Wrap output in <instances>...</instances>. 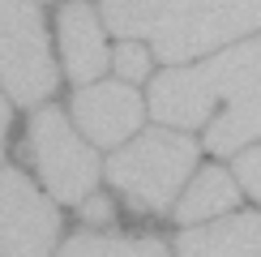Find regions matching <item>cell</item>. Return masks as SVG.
Here are the masks:
<instances>
[{
	"instance_id": "8fae6325",
	"label": "cell",
	"mask_w": 261,
	"mask_h": 257,
	"mask_svg": "<svg viewBox=\"0 0 261 257\" xmlns=\"http://www.w3.org/2000/svg\"><path fill=\"white\" fill-rule=\"evenodd\" d=\"M257 137H261V94H244V99L223 103V112L205 128V146L214 155H236Z\"/></svg>"
},
{
	"instance_id": "8992f818",
	"label": "cell",
	"mask_w": 261,
	"mask_h": 257,
	"mask_svg": "<svg viewBox=\"0 0 261 257\" xmlns=\"http://www.w3.org/2000/svg\"><path fill=\"white\" fill-rule=\"evenodd\" d=\"M60 214L21 171H0V257H51Z\"/></svg>"
},
{
	"instance_id": "30bf717a",
	"label": "cell",
	"mask_w": 261,
	"mask_h": 257,
	"mask_svg": "<svg viewBox=\"0 0 261 257\" xmlns=\"http://www.w3.org/2000/svg\"><path fill=\"white\" fill-rule=\"evenodd\" d=\"M236 201H240V185L231 180V171L205 167V171H197V180H189V189L180 193L176 219L184 227H193V223H205V219H214V214H227Z\"/></svg>"
},
{
	"instance_id": "6da1fadb",
	"label": "cell",
	"mask_w": 261,
	"mask_h": 257,
	"mask_svg": "<svg viewBox=\"0 0 261 257\" xmlns=\"http://www.w3.org/2000/svg\"><path fill=\"white\" fill-rule=\"evenodd\" d=\"M99 17L120 39H146L167 64L205 56L261 26V0H103Z\"/></svg>"
},
{
	"instance_id": "5b68a950",
	"label": "cell",
	"mask_w": 261,
	"mask_h": 257,
	"mask_svg": "<svg viewBox=\"0 0 261 257\" xmlns=\"http://www.w3.org/2000/svg\"><path fill=\"white\" fill-rule=\"evenodd\" d=\"M26 150H30V159H35L47 193L60 206L86 201V193H94V180H99L94 150L77 137V128L69 124V116H64L60 107H43L35 120H30Z\"/></svg>"
},
{
	"instance_id": "9a60e30c",
	"label": "cell",
	"mask_w": 261,
	"mask_h": 257,
	"mask_svg": "<svg viewBox=\"0 0 261 257\" xmlns=\"http://www.w3.org/2000/svg\"><path fill=\"white\" fill-rule=\"evenodd\" d=\"M82 214H86V223H94V227H107V223L116 219L112 201H107V197H99V193H94V197H86V201H82Z\"/></svg>"
},
{
	"instance_id": "9c48e42d",
	"label": "cell",
	"mask_w": 261,
	"mask_h": 257,
	"mask_svg": "<svg viewBox=\"0 0 261 257\" xmlns=\"http://www.w3.org/2000/svg\"><path fill=\"white\" fill-rule=\"evenodd\" d=\"M176 257H261V214H231L180 232Z\"/></svg>"
},
{
	"instance_id": "3957f363",
	"label": "cell",
	"mask_w": 261,
	"mask_h": 257,
	"mask_svg": "<svg viewBox=\"0 0 261 257\" xmlns=\"http://www.w3.org/2000/svg\"><path fill=\"white\" fill-rule=\"evenodd\" d=\"M197 167V142L176 133V128H154V133L133 137L124 150L107 159V180L146 210H171L176 197L189 185Z\"/></svg>"
},
{
	"instance_id": "277c9868",
	"label": "cell",
	"mask_w": 261,
	"mask_h": 257,
	"mask_svg": "<svg viewBox=\"0 0 261 257\" xmlns=\"http://www.w3.org/2000/svg\"><path fill=\"white\" fill-rule=\"evenodd\" d=\"M0 90H9L21 107L43 103L56 90L43 17L30 0H0Z\"/></svg>"
},
{
	"instance_id": "2e32d148",
	"label": "cell",
	"mask_w": 261,
	"mask_h": 257,
	"mask_svg": "<svg viewBox=\"0 0 261 257\" xmlns=\"http://www.w3.org/2000/svg\"><path fill=\"white\" fill-rule=\"evenodd\" d=\"M5 137H9V103L0 94V159H5Z\"/></svg>"
},
{
	"instance_id": "ba28073f",
	"label": "cell",
	"mask_w": 261,
	"mask_h": 257,
	"mask_svg": "<svg viewBox=\"0 0 261 257\" xmlns=\"http://www.w3.org/2000/svg\"><path fill=\"white\" fill-rule=\"evenodd\" d=\"M60 56H64V73L73 82H99V73L107 69L112 52L103 47V17L94 13V5L73 0L60 9Z\"/></svg>"
},
{
	"instance_id": "52a82bcc",
	"label": "cell",
	"mask_w": 261,
	"mask_h": 257,
	"mask_svg": "<svg viewBox=\"0 0 261 257\" xmlns=\"http://www.w3.org/2000/svg\"><path fill=\"white\" fill-rule=\"evenodd\" d=\"M141 107L133 82H86L73 94V120L94 146H120L128 133H137Z\"/></svg>"
},
{
	"instance_id": "4fadbf2b",
	"label": "cell",
	"mask_w": 261,
	"mask_h": 257,
	"mask_svg": "<svg viewBox=\"0 0 261 257\" xmlns=\"http://www.w3.org/2000/svg\"><path fill=\"white\" fill-rule=\"evenodd\" d=\"M112 64H116V73H120V82H141L150 73V52L141 47V43L124 39L120 47L112 52Z\"/></svg>"
},
{
	"instance_id": "5bb4252c",
	"label": "cell",
	"mask_w": 261,
	"mask_h": 257,
	"mask_svg": "<svg viewBox=\"0 0 261 257\" xmlns=\"http://www.w3.org/2000/svg\"><path fill=\"white\" fill-rule=\"evenodd\" d=\"M236 180H240V185H244V189L261 201V146L244 150V155L236 159Z\"/></svg>"
},
{
	"instance_id": "7a4b0ae2",
	"label": "cell",
	"mask_w": 261,
	"mask_h": 257,
	"mask_svg": "<svg viewBox=\"0 0 261 257\" xmlns=\"http://www.w3.org/2000/svg\"><path fill=\"white\" fill-rule=\"evenodd\" d=\"M261 94V39L231 47L197 69H167L150 90V112L163 124H205L219 103Z\"/></svg>"
},
{
	"instance_id": "7c38bea8",
	"label": "cell",
	"mask_w": 261,
	"mask_h": 257,
	"mask_svg": "<svg viewBox=\"0 0 261 257\" xmlns=\"http://www.w3.org/2000/svg\"><path fill=\"white\" fill-rule=\"evenodd\" d=\"M56 257H171L163 240L150 236H103V232H77L60 244Z\"/></svg>"
}]
</instances>
